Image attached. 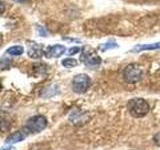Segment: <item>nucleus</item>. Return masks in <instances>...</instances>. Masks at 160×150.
<instances>
[{
    "mask_svg": "<svg viewBox=\"0 0 160 150\" xmlns=\"http://www.w3.org/2000/svg\"><path fill=\"white\" fill-rule=\"evenodd\" d=\"M127 108L129 113L135 118H141L146 116L149 112V104L146 100L142 98H133L127 103Z\"/></svg>",
    "mask_w": 160,
    "mask_h": 150,
    "instance_id": "f257e3e1",
    "label": "nucleus"
},
{
    "mask_svg": "<svg viewBox=\"0 0 160 150\" xmlns=\"http://www.w3.org/2000/svg\"><path fill=\"white\" fill-rule=\"evenodd\" d=\"M143 70L137 63H131L127 65L123 70V79L126 83H136L142 79Z\"/></svg>",
    "mask_w": 160,
    "mask_h": 150,
    "instance_id": "f03ea898",
    "label": "nucleus"
},
{
    "mask_svg": "<svg viewBox=\"0 0 160 150\" xmlns=\"http://www.w3.org/2000/svg\"><path fill=\"white\" fill-rule=\"evenodd\" d=\"M80 61L86 65L87 67H95L101 63V58L92 47L85 46L82 48Z\"/></svg>",
    "mask_w": 160,
    "mask_h": 150,
    "instance_id": "7ed1b4c3",
    "label": "nucleus"
},
{
    "mask_svg": "<svg viewBox=\"0 0 160 150\" xmlns=\"http://www.w3.org/2000/svg\"><path fill=\"white\" fill-rule=\"evenodd\" d=\"M47 126V119L43 115H35L29 118L25 124V129L29 133H38L41 132Z\"/></svg>",
    "mask_w": 160,
    "mask_h": 150,
    "instance_id": "20e7f679",
    "label": "nucleus"
},
{
    "mask_svg": "<svg viewBox=\"0 0 160 150\" xmlns=\"http://www.w3.org/2000/svg\"><path fill=\"white\" fill-rule=\"evenodd\" d=\"M91 85V79L87 74H77L72 80V89L75 93L83 94L89 89Z\"/></svg>",
    "mask_w": 160,
    "mask_h": 150,
    "instance_id": "39448f33",
    "label": "nucleus"
},
{
    "mask_svg": "<svg viewBox=\"0 0 160 150\" xmlns=\"http://www.w3.org/2000/svg\"><path fill=\"white\" fill-rule=\"evenodd\" d=\"M27 134H29V132L25 128L23 130H19V131L13 132L12 134H10L9 136L6 138V140H5V143L11 145V144L21 142L27 137Z\"/></svg>",
    "mask_w": 160,
    "mask_h": 150,
    "instance_id": "423d86ee",
    "label": "nucleus"
},
{
    "mask_svg": "<svg viewBox=\"0 0 160 150\" xmlns=\"http://www.w3.org/2000/svg\"><path fill=\"white\" fill-rule=\"evenodd\" d=\"M65 48L63 45L60 44H56V45H52V46H48L46 49H45L44 54L45 56L50 58V57H59L65 52Z\"/></svg>",
    "mask_w": 160,
    "mask_h": 150,
    "instance_id": "0eeeda50",
    "label": "nucleus"
},
{
    "mask_svg": "<svg viewBox=\"0 0 160 150\" xmlns=\"http://www.w3.org/2000/svg\"><path fill=\"white\" fill-rule=\"evenodd\" d=\"M43 53L44 52L42 50V46H41V45H39V44L32 43L28 48V55L31 58H34V59L41 58Z\"/></svg>",
    "mask_w": 160,
    "mask_h": 150,
    "instance_id": "6e6552de",
    "label": "nucleus"
},
{
    "mask_svg": "<svg viewBox=\"0 0 160 150\" xmlns=\"http://www.w3.org/2000/svg\"><path fill=\"white\" fill-rule=\"evenodd\" d=\"M160 48V42L152 43V44H140L134 46L133 49L131 50L132 52H141L145 51V50H155Z\"/></svg>",
    "mask_w": 160,
    "mask_h": 150,
    "instance_id": "1a4fd4ad",
    "label": "nucleus"
},
{
    "mask_svg": "<svg viewBox=\"0 0 160 150\" xmlns=\"http://www.w3.org/2000/svg\"><path fill=\"white\" fill-rule=\"evenodd\" d=\"M24 49L22 46L20 45H16V46H11L10 48L7 49V53L10 55H13V56H19V55L23 54Z\"/></svg>",
    "mask_w": 160,
    "mask_h": 150,
    "instance_id": "9d476101",
    "label": "nucleus"
},
{
    "mask_svg": "<svg viewBox=\"0 0 160 150\" xmlns=\"http://www.w3.org/2000/svg\"><path fill=\"white\" fill-rule=\"evenodd\" d=\"M28 150H50V145L46 142L34 143L29 147Z\"/></svg>",
    "mask_w": 160,
    "mask_h": 150,
    "instance_id": "9b49d317",
    "label": "nucleus"
},
{
    "mask_svg": "<svg viewBox=\"0 0 160 150\" xmlns=\"http://www.w3.org/2000/svg\"><path fill=\"white\" fill-rule=\"evenodd\" d=\"M100 50L101 51H106V50H109V49H113V48H118V44L115 42V41H112V40H110V41L104 43V44H101L99 46Z\"/></svg>",
    "mask_w": 160,
    "mask_h": 150,
    "instance_id": "f8f14e48",
    "label": "nucleus"
},
{
    "mask_svg": "<svg viewBox=\"0 0 160 150\" xmlns=\"http://www.w3.org/2000/svg\"><path fill=\"white\" fill-rule=\"evenodd\" d=\"M62 65L66 68H72L77 65V61L74 58H65L62 60Z\"/></svg>",
    "mask_w": 160,
    "mask_h": 150,
    "instance_id": "ddd939ff",
    "label": "nucleus"
},
{
    "mask_svg": "<svg viewBox=\"0 0 160 150\" xmlns=\"http://www.w3.org/2000/svg\"><path fill=\"white\" fill-rule=\"evenodd\" d=\"M80 51V48L77 47V46H74V47H71V48H69L68 50V54L69 55H74V54H76Z\"/></svg>",
    "mask_w": 160,
    "mask_h": 150,
    "instance_id": "4468645a",
    "label": "nucleus"
},
{
    "mask_svg": "<svg viewBox=\"0 0 160 150\" xmlns=\"http://www.w3.org/2000/svg\"><path fill=\"white\" fill-rule=\"evenodd\" d=\"M153 141L155 142V144L157 145V146L160 147V132H158L157 134H155L154 135V137H153Z\"/></svg>",
    "mask_w": 160,
    "mask_h": 150,
    "instance_id": "2eb2a0df",
    "label": "nucleus"
},
{
    "mask_svg": "<svg viewBox=\"0 0 160 150\" xmlns=\"http://www.w3.org/2000/svg\"><path fill=\"white\" fill-rule=\"evenodd\" d=\"M4 11H5V4L2 1H0V15H2Z\"/></svg>",
    "mask_w": 160,
    "mask_h": 150,
    "instance_id": "dca6fc26",
    "label": "nucleus"
},
{
    "mask_svg": "<svg viewBox=\"0 0 160 150\" xmlns=\"http://www.w3.org/2000/svg\"><path fill=\"white\" fill-rule=\"evenodd\" d=\"M0 150H14V148L11 147V146H8V147H3V148H1Z\"/></svg>",
    "mask_w": 160,
    "mask_h": 150,
    "instance_id": "f3484780",
    "label": "nucleus"
},
{
    "mask_svg": "<svg viewBox=\"0 0 160 150\" xmlns=\"http://www.w3.org/2000/svg\"><path fill=\"white\" fill-rule=\"evenodd\" d=\"M3 43V36H2V34H0V46L2 45Z\"/></svg>",
    "mask_w": 160,
    "mask_h": 150,
    "instance_id": "a211bd4d",
    "label": "nucleus"
},
{
    "mask_svg": "<svg viewBox=\"0 0 160 150\" xmlns=\"http://www.w3.org/2000/svg\"><path fill=\"white\" fill-rule=\"evenodd\" d=\"M1 89H2V84H1V81H0V91H1Z\"/></svg>",
    "mask_w": 160,
    "mask_h": 150,
    "instance_id": "6ab92c4d",
    "label": "nucleus"
},
{
    "mask_svg": "<svg viewBox=\"0 0 160 150\" xmlns=\"http://www.w3.org/2000/svg\"><path fill=\"white\" fill-rule=\"evenodd\" d=\"M0 127H1V120H0Z\"/></svg>",
    "mask_w": 160,
    "mask_h": 150,
    "instance_id": "aec40b11",
    "label": "nucleus"
}]
</instances>
